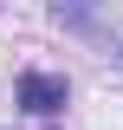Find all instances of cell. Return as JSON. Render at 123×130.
Returning <instances> with one entry per match:
<instances>
[{"instance_id":"2","label":"cell","mask_w":123,"mask_h":130,"mask_svg":"<svg viewBox=\"0 0 123 130\" xmlns=\"http://www.w3.org/2000/svg\"><path fill=\"white\" fill-rule=\"evenodd\" d=\"M52 20H58L65 32H84V39H97V46H104V59H110V65L123 72V26H117V20L91 13V7H65V0L52 7Z\"/></svg>"},{"instance_id":"1","label":"cell","mask_w":123,"mask_h":130,"mask_svg":"<svg viewBox=\"0 0 123 130\" xmlns=\"http://www.w3.org/2000/svg\"><path fill=\"white\" fill-rule=\"evenodd\" d=\"M13 104L26 117H58L65 104H71V85H65V72H39V65H26L13 78Z\"/></svg>"}]
</instances>
